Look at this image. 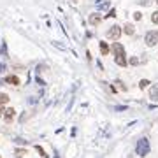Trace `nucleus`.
Listing matches in <instances>:
<instances>
[{
	"label": "nucleus",
	"mask_w": 158,
	"mask_h": 158,
	"mask_svg": "<svg viewBox=\"0 0 158 158\" xmlns=\"http://www.w3.org/2000/svg\"><path fill=\"white\" fill-rule=\"evenodd\" d=\"M114 16H116V9L113 7V9H111V11H109V14H107V18H114Z\"/></svg>",
	"instance_id": "nucleus-20"
},
{
	"label": "nucleus",
	"mask_w": 158,
	"mask_h": 158,
	"mask_svg": "<svg viewBox=\"0 0 158 158\" xmlns=\"http://www.w3.org/2000/svg\"><path fill=\"white\" fill-rule=\"evenodd\" d=\"M2 55H4V56L7 55V44H5V42L2 44Z\"/></svg>",
	"instance_id": "nucleus-19"
},
{
	"label": "nucleus",
	"mask_w": 158,
	"mask_h": 158,
	"mask_svg": "<svg viewBox=\"0 0 158 158\" xmlns=\"http://www.w3.org/2000/svg\"><path fill=\"white\" fill-rule=\"evenodd\" d=\"M88 21H90V25H92V27H97V25L102 21V16H100V14H97V13H95V14H90Z\"/></svg>",
	"instance_id": "nucleus-6"
},
{
	"label": "nucleus",
	"mask_w": 158,
	"mask_h": 158,
	"mask_svg": "<svg viewBox=\"0 0 158 158\" xmlns=\"http://www.w3.org/2000/svg\"><path fill=\"white\" fill-rule=\"evenodd\" d=\"M155 34H156V35H158V30H156V32H155Z\"/></svg>",
	"instance_id": "nucleus-28"
},
{
	"label": "nucleus",
	"mask_w": 158,
	"mask_h": 158,
	"mask_svg": "<svg viewBox=\"0 0 158 158\" xmlns=\"http://www.w3.org/2000/svg\"><path fill=\"white\" fill-rule=\"evenodd\" d=\"M9 102V95L7 93H0V106H4V104H7Z\"/></svg>",
	"instance_id": "nucleus-12"
},
{
	"label": "nucleus",
	"mask_w": 158,
	"mask_h": 158,
	"mask_svg": "<svg viewBox=\"0 0 158 158\" xmlns=\"http://www.w3.org/2000/svg\"><path fill=\"white\" fill-rule=\"evenodd\" d=\"M0 113H4V111H2V109H0Z\"/></svg>",
	"instance_id": "nucleus-29"
},
{
	"label": "nucleus",
	"mask_w": 158,
	"mask_h": 158,
	"mask_svg": "<svg viewBox=\"0 0 158 158\" xmlns=\"http://www.w3.org/2000/svg\"><path fill=\"white\" fill-rule=\"evenodd\" d=\"M14 155H16L18 158H21V156H25V155H27V149H21V148H20V149L14 151Z\"/></svg>",
	"instance_id": "nucleus-14"
},
{
	"label": "nucleus",
	"mask_w": 158,
	"mask_h": 158,
	"mask_svg": "<svg viewBox=\"0 0 158 158\" xmlns=\"http://www.w3.org/2000/svg\"><path fill=\"white\" fill-rule=\"evenodd\" d=\"M114 62H116V65H120V67H127V63H128V60L125 58V55H121V56H116Z\"/></svg>",
	"instance_id": "nucleus-10"
},
{
	"label": "nucleus",
	"mask_w": 158,
	"mask_h": 158,
	"mask_svg": "<svg viewBox=\"0 0 158 158\" xmlns=\"http://www.w3.org/2000/svg\"><path fill=\"white\" fill-rule=\"evenodd\" d=\"M72 2H74V4H77V2H79V0H72Z\"/></svg>",
	"instance_id": "nucleus-27"
},
{
	"label": "nucleus",
	"mask_w": 158,
	"mask_h": 158,
	"mask_svg": "<svg viewBox=\"0 0 158 158\" xmlns=\"http://www.w3.org/2000/svg\"><path fill=\"white\" fill-rule=\"evenodd\" d=\"M4 70H5V65H4V63H0V74H2Z\"/></svg>",
	"instance_id": "nucleus-26"
},
{
	"label": "nucleus",
	"mask_w": 158,
	"mask_h": 158,
	"mask_svg": "<svg viewBox=\"0 0 158 158\" xmlns=\"http://www.w3.org/2000/svg\"><path fill=\"white\" fill-rule=\"evenodd\" d=\"M155 2H156V4H158V0H155Z\"/></svg>",
	"instance_id": "nucleus-30"
},
{
	"label": "nucleus",
	"mask_w": 158,
	"mask_h": 158,
	"mask_svg": "<svg viewBox=\"0 0 158 158\" xmlns=\"http://www.w3.org/2000/svg\"><path fill=\"white\" fill-rule=\"evenodd\" d=\"M123 32H125L127 35H134V32H135V27H134L132 23H125V27H123Z\"/></svg>",
	"instance_id": "nucleus-9"
},
{
	"label": "nucleus",
	"mask_w": 158,
	"mask_h": 158,
	"mask_svg": "<svg viewBox=\"0 0 158 158\" xmlns=\"http://www.w3.org/2000/svg\"><path fill=\"white\" fill-rule=\"evenodd\" d=\"M111 51L114 53V56H121V55H125V46H123L121 42H113V46H111Z\"/></svg>",
	"instance_id": "nucleus-4"
},
{
	"label": "nucleus",
	"mask_w": 158,
	"mask_h": 158,
	"mask_svg": "<svg viewBox=\"0 0 158 158\" xmlns=\"http://www.w3.org/2000/svg\"><path fill=\"white\" fill-rule=\"evenodd\" d=\"M53 44H55L56 48H60V49H65V46H63V44H60V42H53Z\"/></svg>",
	"instance_id": "nucleus-25"
},
{
	"label": "nucleus",
	"mask_w": 158,
	"mask_h": 158,
	"mask_svg": "<svg viewBox=\"0 0 158 158\" xmlns=\"http://www.w3.org/2000/svg\"><path fill=\"white\" fill-rule=\"evenodd\" d=\"M151 21L155 23V25H158V11H155V13L151 14Z\"/></svg>",
	"instance_id": "nucleus-16"
},
{
	"label": "nucleus",
	"mask_w": 158,
	"mask_h": 158,
	"mask_svg": "<svg viewBox=\"0 0 158 158\" xmlns=\"http://www.w3.org/2000/svg\"><path fill=\"white\" fill-rule=\"evenodd\" d=\"M116 84H120V90H127V86H125V84H123L121 81H116Z\"/></svg>",
	"instance_id": "nucleus-23"
},
{
	"label": "nucleus",
	"mask_w": 158,
	"mask_h": 158,
	"mask_svg": "<svg viewBox=\"0 0 158 158\" xmlns=\"http://www.w3.org/2000/svg\"><path fill=\"white\" fill-rule=\"evenodd\" d=\"M37 151L41 153V156H46V153H44V149H42V148H41V146H37Z\"/></svg>",
	"instance_id": "nucleus-24"
},
{
	"label": "nucleus",
	"mask_w": 158,
	"mask_h": 158,
	"mask_svg": "<svg viewBox=\"0 0 158 158\" xmlns=\"http://www.w3.org/2000/svg\"><path fill=\"white\" fill-rule=\"evenodd\" d=\"M149 99L153 102H158V84H153L149 88Z\"/></svg>",
	"instance_id": "nucleus-7"
},
{
	"label": "nucleus",
	"mask_w": 158,
	"mask_h": 158,
	"mask_svg": "<svg viewBox=\"0 0 158 158\" xmlns=\"http://www.w3.org/2000/svg\"><path fill=\"white\" fill-rule=\"evenodd\" d=\"M144 42H146L148 48H155V46L158 44V35L155 34V32H148V34L144 35Z\"/></svg>",
	"instance_id": "nucleus-3"
},
{
	"label": "nucleus",
	"mask_w": 158,
	"mask_h": 158,
	"mask_svg": "<svg viewBox=\"0 0 158 158\" xmlns=\"http://www.w3.org/2000/svg\"><path fill=\"white\" fill-rule=\"evenodd\" d=\"M121 34H123V28H121V27L113 25V27H111V28L106 32V37H107V39H111V41H118V39L121 37Z\"/></svg>",
	"instance_id": "nucleus-2"
},
{
	"label": "nucleus",
	"mask_w": 158,
	"mask_h": 158,
	"mask_svg": "<svg viewBox=\"0 0 158 158\" xmlns=\"http://www.w3.org/2000/svg\"><path fill=\"white\" fill-rule=\"evenodd\" d=\"M151 2H153V0H139V4L144 5V7H146V5H151Z\"/></svg>",
	"instance_id": "nucleus-18"
},
{
	"label": "nucleus",
	"mask_w": 158,
	"mask_h": 158,
	"mask_svg": "<svg viewBox=\"0 0 158 158\" xmlns=\"http://www.w3.org/2000/svg\"><path fill=\"white\" fill-rule=\"evenodd\" d=\"M135 153L139 156H146L148 153H149V141L142 137V139H139L137 141V146H135Z\"/></svg>",
	"instance_id": "nucleus-1"
},
{
	"label": "nucleus",
	"mask_w": 158,
	"mask_h": 158,
	"mask_svg": "<svg viewBox=\"0 0 158 158\" xmlns=\"http://www.w3.org/2000/svg\"><path fill=\"white\" fill-rule=\"evenodd\" d=\"M106 7H109V2H104V4H100L97 9H106Z\"/></svg>",
	"instance_id": "nucleus-22"
},
{
	"label": "nucleus",
	"mask_w": 158,
	"mask_h": 158,
	"mask_svg": "<svg viewBox=\"0 0 158 158\" xmlns=\"http://www.w3.org/2000/svg\"><path fill=\"white\" fill-rule=\"evenodd\" d=\"M128 63H130V65H134V67H135V65H139V58H137V56H132V58H130V60H128Z\"/></svg>",
	"instance_id": "nucleus-15"
},
{
	"label": "nucleus",
	"mask_w": 158,
	"mask_h": 158,
	"mask_svg": "<svg viewBox=\"0 0 158 158\" xmlns=\"http://www.w3.org/2000/svg\"><path fill=\"white\" fill-rule=\"evenodd\" d=\"M16 114V111L13 107H7V109H4V118H5V121H11L13 118H14Z\"/></svg>",
	"instance_id": "nucleus-8"
},
{
	"label": "nucleus",
	"mask_w": 158,
	"mask_h": 158,
	"mask_svg": "<svg viewBox=\"0 0 158 158\" xmlns=\"http://www.w3.org/2000/svg\"><path fill=\"white\" fill-rule=\"evenodd\" d=\"M4 83H7L11 86H20V84H21V81H20L18 76H5V77H4Z\"/></svg>",
	"instance_id": "nucleus-5"
},
{
	"label": "nucleus",
	"mask_w": 158,
	"mask_h": 158,
	"mask_svg": "<svg viewBox=\"0 0 158 158\" xmlns=\"http://www.w3.org/2000/svg\"><path fill=\"white\" fill-rule=\"evenodd\" d=\"M46 70V65H37V72L41 74V72H44Z\"/></svg>",
	"instance_id": "nucleus-21"
},
{
	"label": "nucleus",
	"mask_w": 158,
	"mask_h": 158,
	"mask_svg": "<svg viewBox=\"0 0 158 158\" xmlns=\"http://www.w3.org/2000/svg\"><path fill=\"white\" fill-rule=\"evenodd\" d=\"M100 53H102V55H104V56L111 53V48H109V44L106 42V41H102V42H100Z\"/></svg>",
	"instance_id": "nucleus-11"
},
{
	"label": "nucleus",
	"mask_w": 158,
	"mask_h": 158,
	"mask_svg": "<svg viewBox=\"0 0 158 158\" xmlns=\"http://www.w3.org/2000/svg\"><path fill=\"white\" fill-rule=\"evenodd\" d=\"M149 84L151 83L148 81V79H141V81H139V88H148Z\"/></svg>",
	"instance_id": "nucleus-13"
},
{
	"label": "nucleus",
	"mask_w": 158,
	"mask_h": 158,
	"mask_svg": "<svg viewBox=\"0 0 158 158\" xmlns=\"http://www.w3.org/2000/svg\"><path fill=\"white\" fill-rule=\"evenodd\" d=\"M134 20H135V21H141V20H142V14H141L139 11H137V13H134Z\"/></svg>",
	"instance_id": "nucleus-17"
}]
</instances>
